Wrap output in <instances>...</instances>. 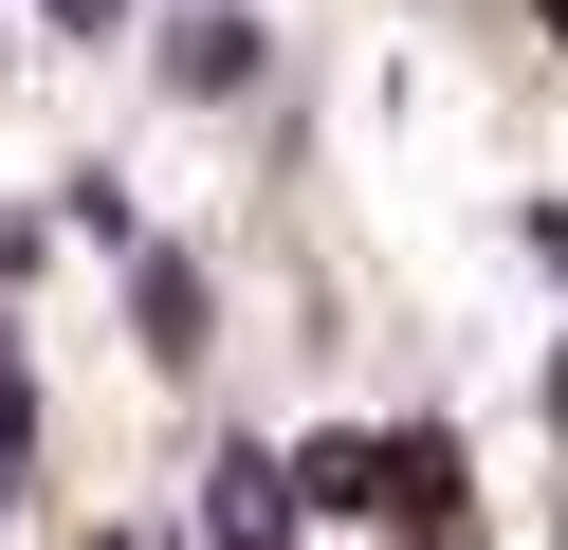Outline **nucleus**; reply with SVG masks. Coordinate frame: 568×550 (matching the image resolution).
<instances>
[{
    "instance_id": "nucleus-1",
    "label": "nucleus",
    "mask_w": 568,
    "mask_h": 550,
    "mask_svg": "<svg viewBox=\"0 0 568 550\" xmlns=\"http://www.w3.org/2000/svg\"><path fill=\"white\" fill-rule=\"evenodd\" d=\"M294 477H275V459H221V496H202V532H221V550H294Z\"/></svg>"
},
{
    "instance_id": "nucleus-2",
    "label": "nucleus",
    "mask_w": 568,
    "mask_h": 550,
    "mask_svg": "<svg viewBox=\"0 0 568 550\" xmlns=\"http://www.w3.org/2000/svg\"><path fill=\"white\" fill-rule=\"evenodd\" d=\"M165 73H184V92H239V73H257V19H239V0L165 19Z\"/></svg>"
},
{
    "instance_id": "nucleus-3",
    "label": "nucleus",
    "mask_w": 568,
    "mask_h": 550,
    "mask_svg": "<svg viewBox=\"0 0 568 550\" xmlns=\"http://www.w3.org/2000/svg\"><path fill=\"white\" fill-rule=\"evenodd\" d=\"M0 496H19V349H0Z\"/></svg>"
},
{
    "instance_id": "nucleus-4",
    "label": "nucleus",
    "mask_w": 568,
    "mask_h": 550,
    "mask_svg": "<svg viewBox=\"0 0 568 550\" xmlns=\"http://www.w3.org/2000/svg\"><path fill=\"white\" fill-rule=\"evenodd\" d=\"M111 19H129V0H55V37H111Z\"/></svg>"
}]
</instances>
